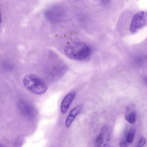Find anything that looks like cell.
<instances>
[{"label":"cell","instance_id":"5","mask_svg":"<svg viewBox=\"0 0 147 147\" xmlns=\"http://www.w3.org/2000/svg\"><path fill=\"white\" fill-rule=\"evenodd\" d=\"M62 11L60 7L53 6L46 10L45 15L48 20L54 22L60 20L62 16Z\"/></svg>","mask_w":147,"mask_h":147},{"label":"cell","instance_id":"8","mask_svg":"<svg viewBox=\"0 0 147 147\" xmlns=\"http://www.w3.org/2000/svg\"><path fill=\"white\" fill-rule=\"evenodd\" d=\"M20 107L22 111H24V113L27 115H28L30 116H32L34 114V110L32 108L27 104L22 102L20 105Z\"/></svg>","mask_w":147,"mask_h":147},{"label":"cell","instance_id":"7","mask_svg":"<svg viewBox=\"0 0 147 147\" xmlns=\"http://www.w3.org/2000/svg\"><path fill=\"white\" fill-rule=\"evenodd\" d=\"M83 108V105L80 104L77 105L70 112L65 122V125L67 127H69L75 117L80 112Z\"/></svg>","mask_w":147,"mask_h":147},{"label":"cell","instance_id":"4","mask_svg":"<svg viewBox=\"0 0 147 147\" xmlns=\"http://www.w3.org/2000/svg\"><path fill=\"white\" fill-rule=\"evenodd\" d=\"M110 137L108 128L106 125L101 128L95 140V144L98 147H108L110 143Z\"/></svg>","mask_w":147,"mask_h":147},{"label":"cell","instance_id":"2","mask_svg":"<svg viewBox=\"0 0 147 147\" xmlns=\"http://www.w3.org/2000/svg\"><path fill=\"white\" fill-rule=\"evenodd\" d=\"M25 87L30 92L40 95L45 93L47 87L46 84L35 75L29 74L26 76L23 80Z\"/></svg>","mask_w":147,"mask_h":147},{"label":"cell","instance_id":"6","mask_svg":"<svg viewBox=\"0 0 147 147\" xmlns=\"http://www.w3.org/2000/svg\"><path fill=\"white\" fill-rule=\"evenodd\" d=\"M76 94V91H72L64 97L61 102L60 107V110L62 114H63L66 112Z\"/></svg>","mask_w":147,"mask_h":147},{"label":"cell","instance_id":"10","mask_svg":"<svg viewBox=\"0 0 147 147\" xmlns=\"http://www.w3.org/2000/svg\"><path fill=\"white\" fill-rule=\"evenodd\" d=\"M136 114L135 112L133 111L129 115H126L125 118L131 124H134L136 120Z\"/></svg>","mask_w":147,"mask_h":147},{"label":"cell","instance_id":"3","mask_svg":"<svg viewBox=\"0 0 147 147\" xmlns=\"http://www.w3.org/2000/svg\"><path fill=\"white\" fill-rule=\"evenodd\" d=\"M147 26V11H140L133 16L129 26L130 32L134 34Z\"/></svg>","mask_w":147,"mask_h":147},{"label":"cell","instance_id":"1","mask_svg":"<svg viewBox=\"0 0 147 147\" xmlns=\"http://www.w3.org/2000/svg\"><path fill=\"white\" fill-rule=\"evenodd\" d=\"M66 55L69 58L76 60H82L87 58L90 54L89 47L85 43L75 42L73 45L67 46L64 48Z\"/></svg>","mask_w":147,"mask_h":147},{"label":"cell","instance_id":"13","mask_svg":"<svg viewBox=\"0 0 147 147\" xmlns=\"http://www.w3.org/2000/svg\"><path fill=\"white\" fill-rule=\"evenodd\" d=\"M146 82H147V78L146 79Z\"/></svg>","mask_w":147,"mask_h":147},{"label":"cell","instance_id":"9","mask_svg":"<svg viewBox=\"0 0 147 147\" xmlns=\"http://www.w3.org/2000/svg\"><path fill=\"white\" fill-rule=\"evenodd\" d=\"M135 134V130L134 128H131L129 130L127 135L126 141L128 143L132 142Z\"/></svg>","mask_w":147,"mask_h":147},{"label":"cell","instance_id":"12","mask_svg":"<svg viewBox=\"0 0 147 147\" xmlns=\"http://www.w3.org/2000/svg\"><path fill=\"white\" fill-rule=\"evenodd\" d=\"M127 142H126L124 141H122L120 143V145L121 146H126L127 144Z\"/></svg>","mask_w":147,"mask_h":147},{"label":"cell","instance_id":"11","mask_svg":"<svg viewBox=\"0 0 147 147\" xmlns=\"http://www.w3.org/2000/svg\"><path fill=\"white\" fill-rule=\"evenodd\" d=\"M146 142V140L144 137H142L138 143V146H143Z\"/></svg>","mask_w":147,"mask_h":147}]
</instances>
